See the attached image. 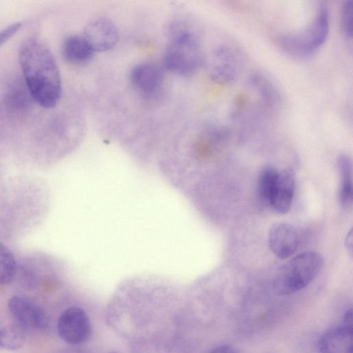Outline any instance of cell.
Here are the masks:
<instances>
[{
  "label": "cell",
  "instance_id": "obj_1",
  "mask_svg": "<svg viewBox=\"0 0 353 353\" xmlns=\"http://www.w3.org/2000/svg\"><path fill=\"white\" fill-rule=\"evenodd\" d=\"M19 61L31 98L43 108L55 107L61 95V79L50 49L40 40L28 38L19 48Z\"/></svg>",
  "mask_w": 353,
  "mask_h": 353
},
{
  "label": "cell",
  "instance_id": "obj_2",
  "mask_svg": "<svg viewBox=\"0 0 353 353\" xmlns=\"http://www.w3.org/2000/svg\"><path fill=\"white\" fill-rule=\"evenodd\" d=\"M164 54L165 68L176 74L189 77L201 66L203 54L197 36L181 22L171 24Z\"/></svg>",
  "mask_w": 353,
  "mask_h": 353
},
{
  "label": "cell",
  "instance_id": "obj_3",
  "mask_svg": "<svg viewBox=\"0 0 353 353\" xmlns=\"http://www.w3.org/2000/svg\"><path fill=\"white\" fill-rule=\"evenodd\" d=\"M323 265V258L316 252H305L294 256L276 272L274 292L285 296L301 290L316 278Z\"/></svg>",
  "mask_w": 353,
  "mask_h": 353
},
{
  "label": "cell",
  "instance_id": "obj_4",
  "mask_svg": "<svg viewBox=\"0 0 353 353\" xmlns=\"http://www.w3.org/2000/svg\"><path fill=\"white\" fill-rule=\"evenodd\" d=\"M330 30V13L325 1L320 3L315 16L304 30L280 35L278 43L287 53L305 58L313 54L325 43Z\"/></svg>",
  "mask_w": 353,
  "mask_h": 353
},
{
  "label": "cell",
  "instance_id": "obj_5",
  "mask_svg": "<svg viewBox=\"0 0 353 353\" xmlns=\"http://www.w3.org/2000/svg\"><path fill=\"white\" fill-rule=\"evenodd\" d=\"M59 336L70 344L85 341L90 335L91 325L85 312L79 307H71L60 316L57 323Z\"/></svg>",
  "mask_w": 353,
  "mask_h": 353
},
{
  "label": "cell",
  "instance_id": "obj_6",
  "mask_svg": "<svg viewBox=\"0 0 353 353\" xmlns=\"http://www.w3.org/2000/svg\"><path fill=\"white\" fill-rule=\"evenodd\" d=\"M132 88L145 99L155 98L161 92L163 74L159 66L150 62L136 64L130 72Z\"/></svg>",
  "mask_w": 353,
  "mask_h": 353
},
{
  "label": "cell",
  "instance_id": "obj_7",
  "mask_svg": "<svg viewBox=\"0 0 353 353\" xmlns=\"http://www.w3.org/2000/svg\"><path fill=\"white\" fill-rule=\"evenodd\" d=\"M239 67L236 51L222 45L214 51L209 66L210 76L216 83L228 84L236 79Z\"/></svg>",
  "mask_w": 353,
  "mask_h": 353
},
{
  "label": "cell",
  "instance_id": "obj_8",
  "mask_svg": "<svg viewBox=\"0 0 353 353\" xmlns=\"http://www.w3.org/2000/svg\"><path fill=\"white\" fill-rule=\"evenodd\" d=\"M8 306L17 324L25 330H41L47 325L44 312L26 297L12 296L8 301Z\"/></svg>",
  "mask_w": 353,
  "mask_h": 353
},
{
  "label": "cell",
  "instance_id": "obj_9",
  "mask_svg": "<svg viewBox=\"0 0 353 353\" xmlns=\"http://www.w3.org/2000/svg\"><path fill=\"white\" fill-rule=\"evenodd\" d=\"M83 36L94 52H106L115 47L119 41V32L109 19L101 17L88 23Z\"/></svg>",
  "mask_w": 353,
  "mask_h": 353
},
{
  "label": "cell",
  "instance_id": "obj_10",
  "mask_svg": "<svg viewBox=\"0 0 353 353\" xmlns=\"http://www.w3.org/2000/svg\"><path fill=\"white\" fill-rule=\"evenodd\" d=\"M298 244V233L292 225L277 223L270 229L268 245L272 253L278 258L285 259L294 254Z\"/></svg>",
  "mask_w": 353,
  "mask_h": 353
},
{
  "label": "cell",
  "instance_id": "obj_11",
  "mask_svg": "<svg viewBox=\"0 0 353 353\" xmlns=\"http://www.w3.org/2000/svg\"><path fill=\"white\" fill-rule=\"evenodd\" d=\"M352 326L342 325L325 332L319 341L321 353H353Z\"/></svg>",
  "mask_w": 353,
  "mask_h": 353
},
{
  "label": "cell",
  "instance_id": "obj_12",
  "mask_svg": "<svg viewBox=\"0 0 353 353\" xmlns=\"http://www.w3.org/2000/svg\"><path fill=\"white\" fill-rule=\"evenodd\" d=\"M295 190V176L292 169L279 172L277 183L270 206L279 214L287 213L291 207Z\"/></svg>",
  "mask_w": 353,
  "mask_h": 353
},
{
  "label": "cell",
  "instance_id": "obj_13",
  "mask_svg": "<svg viewBox=\"0 0 353 353\" xmlns=\"http://www.w3.org/2000/svg\"><path fill=\"white\" fill-rule=\"evenodd\" d=\"M94 52L83 34L70 35L62 45L64 59L73 65L86 64L92 59Z\"/></svg>",
  "mask_w": 353,
  "mask_h": 353
},
{
  "label": "cell",
  "instance_id": "obj_14",
  "mask_svg": "<svg viewBox=\"0 0 353 353\" xmlns=\"http://www.w3.org/2000/svg\"><path fill=\"white\" fill-rule=\"evenodd\" d=\"M340 177L339 199L342 207L348 208L352 205L353 198L352 161L345 154H341L337 160Z\"/></svg>",
  "mask_w": 353,
  "mask_h": 353
},
{
  "label": "cell",
  "instance_id": "obj_15",
  "mask_svg": "<svg viewBox=\"0 0 353 353\" xmlns=\"http://www.w3.org/2000/svg\"><path fill=\"white\" fill-rule=\"evenodd\" d=\"M279 172L272 167L265 168L259 174L258 190L261 199L270 205L277 183Z\"/></svg>",
  "mask_w": 353,
  "mask_h": 353
},
{
  "label": "cell",
  "instance_id": "obj_16",
  "mask_svg": "<svg viewBox=\"0 0 353 353\" xmlns=\"http://www.w3.org/2000/svg\"><path fill=\"white\" fill-rule=\"evenodd\" d=\"M18 324L7 325L0 330V347L10 350L21 347L26 340V332Z\"/></svg>",
  "mask_w": 353,
  "mask_h": 353
},
{
  "label": "cell",
  "instance_id": "obj_17",
  "mask_svg": "<svg viewBox=\"0 0 353 353\" xmlns=\"http://www.w3.org/2000/svg\"><path fill=\"white\" fill-rule=\"evenodd\" d=\"M16 261L10 249L0 242V284H8L16 274Z\"/></svg>",
  "mask_w": 353,
  "mask_h": 353
},
{
  "label": "cell",
  "instance_id": "obj_18",
  "mask_svg": "<svg viewBox=\"0 0 353 353\" xmlns=\"http://www.w3.org/2000/svg\"><path fill=\"white\" fill-rule=\"evenodd\" d=\"M340 25L342 32L351 39L353 32V0L343 1L340 9Z\"/></svg>",
  "mask_w": 353,
  "mask_h": 353
},
{
  "label": "cell",
  "instance_id": "obj_19",
  "mask_svg": "<svg viewBox=\"0 0 353 353\" xmlns=\"http://www.w3.org/2000/svg\"><path fill=\"white\" fill-rule=\"evenodd\" d=\"M21 23H14L0 31V47L12 38L21 28Z\"/></svg>",
  "mask_w": 353,
  "mask_h": 353
},
{
  "label": "cell",
  "instance_id": "obj_20",
  "mask_svg": "<svg viewBox=\"0 0 353 353\" xmlns=\"http://www.w3.org/2000/svg\"><path fill=\"white\" fill-rule=\"evenodd\" d=\"M210 353H236V351L229 345H221L213 349Z\"/></svg>",
  "mask_w": 353,
  "mask_h": 353
},
{
  "label": "cell",
  "instance_id": "obj_21",
  "mask_svg": "<svg viewBox=\"0 0 353 353\" xmlns=\"http://www.w3.org/2000/svg\"><path fill=\"white\" fill-rule=\"evenodd\" d=\"M352 239H353L352 230H350V231L349 232V233L346 237V240H345V245H346L347 251L350 252V256H352V244H353Z\"/></svg>",
  "mask_w": 353,
  "mask_h": 353
},
{
  "label": "cell",
  "instance_id": "obj_22",
  "mask_svg": "<svg viewBox=\"0 0 353 353\" xmlns=\"http://www.w3.org/2000/svg\"><path fill=\"white\" fill-rule=\"evenodd\" d=\"M343 325L352 326V310L350 309L346 311L343 316Z\"/></svg>",
  "mask_w": 353,
  "mask_h": 353
}]
</instances>
